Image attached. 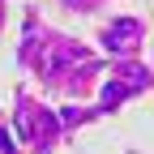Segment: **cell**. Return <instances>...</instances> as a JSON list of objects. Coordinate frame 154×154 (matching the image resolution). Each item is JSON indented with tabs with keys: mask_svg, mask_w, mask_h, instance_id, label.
I'll return each mask as SVG.
<instances>
[{
	"mask_svg": "<svg viewBox=\"0 0 154 154\" xmlns=\"http://www.w3.org/2000/svg\"><path fill=\"white\" fill-rule=\"evenodd\" d=\"M116 26H120V30H111V34H107V43H111V47H120V43H128V38H137V26H133V22H116Z\"/></svg>",
	"mask_w": 154,
	"mask_h": 154,
	"instance_id": "1",
	"label": "cell"
}]
</instances>
